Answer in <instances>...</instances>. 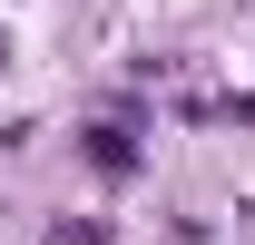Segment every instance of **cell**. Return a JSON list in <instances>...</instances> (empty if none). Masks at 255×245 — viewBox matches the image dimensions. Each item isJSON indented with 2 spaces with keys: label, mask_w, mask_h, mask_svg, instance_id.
Listing matches in <instances>:
<instances>
[{
  "label": "cell",
  "mask_w": 255,
  "mask_h": 245,
  "mask_svg": "<svg viewBox=\"0 0 255 245\" xmlns=\"http://www.w3.org/2000/svg\"><path fill=\"white\" fill-rule=\"evenodd\" d=\"M59 245H108V226H79V216H69V226H59Z\"/></svg>",
  "instance_id": "2"
},
{
  "label": "cell",
  "mask_w": 255,
  "mask_h": 245,
  "mask_svg": "<svg viewBox=\"0 0 255 245\" xmlns=\"http://www.w3.org/2000/svg\"><path fill=\"white\" fill-rule=\"evenodd\" d=\"M79 147H89V167H98V177H137V137H128V127H89Z\"/></svg>",
  "instance_id": "1"
}]
</instances>
